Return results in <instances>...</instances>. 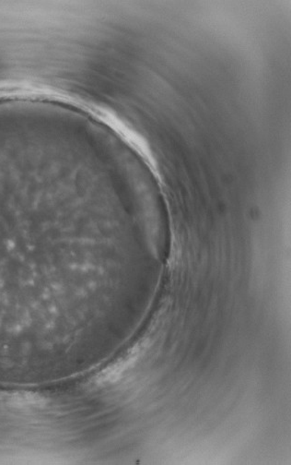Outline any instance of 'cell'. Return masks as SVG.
<instances>
[{"instance_id":"obj_1","label":"cell","mask_w":291,"mask_h":465,"mask_svg":"<svg viewBox=\"0 0 291 465\" xmlns=\"http://www.w3.org/2000/svg\"><path fill=\"white\" fill-rule=\"evenodd\" d=\"M139 350L134 349L133 351L128 352L125 357H121L120 360L115 361V363L110 365L103 370L99 376L97 377L96 382L98 383H111L117 382V380L123 375L124 372L129 368L134 363V361L139 357Z\"/></svg>"}]
</instances>
